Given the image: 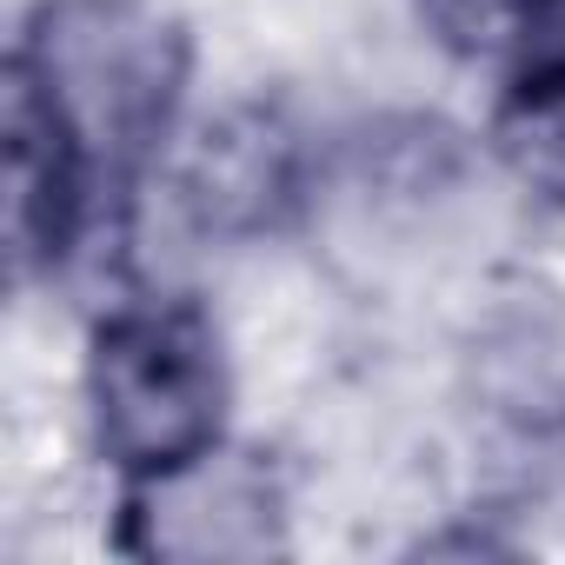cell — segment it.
<instances>
[{"label":"cell","mask_w":565,"mask_h":565,"mask_svg":"<svg viewBox=\"0 0 565 565\" xmlns=\"http://www.w3.org/2000/svg\"><path fill=\"white\" fill-rule=\"evenodd\" d=\"M94 419L120 466L173 472L206 452L220 419V373L206 333L173 313H140L100 333Z\"/></svg>","instance_id":"cell-1"},{"label":"cell","mask_w":565,"mask_h":565,"mask_svg":"<svg viewBox=\"0 0 565 565\" xmlns=\"http://www.w3.org/2000/svg\"><path fill=\"white\" fill-rule=\"evenodd\" d=\"M34 74L74 140L120 153L153 134L173 94V41L127 0H67L47 14Z\"/></svg>","instance_id":"cell-2"},{"label":"cell","mask_w":565,"mask_h":565,"mask_svg":"<svg viewBox=\"0 0 565 565\" xmlns=\"http://www.w3.org/2000/svg\"><path fill=\"white\" fill-rule=\"evenodd\" d=\"M160 558H253L273 545V486L239 459H186L147 505Z\"/></svg>","instance_id":"cell-3"},{"label":"cell","mask_w":565,"mask_h":565,"mask_svg":"<svg viewBox=\"0 0 565 565\" xmlns=\"http://www.w3.org/2000/svg\"><path fill=\"white\" fill-rule=\"evenodd\" d=\"M287 186V140H279L273 120L259 114H226L213 120L186 167H180V200L200 226H220V233H239V226H259Z\"/></svg>","instance_id":"cell-4"},{"label":"cell","mask_w":565,"mask_h":565,"mask_svg":"<svg viewBox=\"0 0 565 565\" xmlns=\"http://www.w3.org/2000/svg\"><path fill=\"white\" fill-rule=\"evenodd\" d=\"M67 120L54 114L34 67H14L8 81V226L21 253H41L61 239L67 220Z\"/></svg>","instance_id":"cell-5"},{"label":"cell","mask_w":565,"mask_h":565,"mask_svg":"<svg viewBox=\"0 0 565 565\" xmlns=\"http://www.w3.org/2000/svg\"><path fill=\"white\" fill-rule=\"evenodd\" d=\"M505 153L525 186L565 200V47H545V61L525 74L505 114Z\"/></svg>","instance_id":"cell-6"},{"label":"cell","mask_w":565,"mask_h":565,"mask_svg":"<svg viewBox=\"0 0 565 565\" xmlns=\"http://www.w3.org/2000/svg\"><path fill=\"white\" fill-rule=\"evenodd\" d=\"M426 8L452 41H499L532 0H426Z\"/></svg>","instance_id":"cell-7"}]
</instances>
